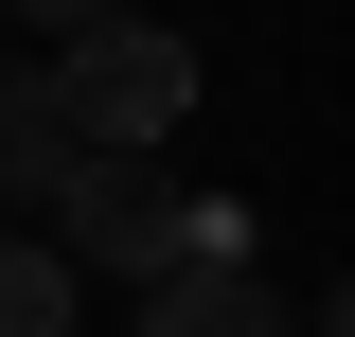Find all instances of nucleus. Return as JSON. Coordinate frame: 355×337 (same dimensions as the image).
<instances>
[{"instance_id":"nucleus-1","label":"nucleus","mask_w":355,"mask_h":337,"mask_svg":"<svg viewBox=\"0 0 355 337\" xmlns=\"http://www.w3.org/2000/svg\"><path fill=\"white\" fill-rule=\"evenodd\" d=\"M53 71H71V125L107 142V160H142V142L196 107V53H178L160 18H107V36H89V53H53Z\"/></svg>"},{"instance_id":"nucleus-5","label":"nucleus","mask_w":355,"mask_h":337,"mask_svg":"<svg viewBox=\"0 0 355 337\" xmlns=\"http://www.w3.org/2000/svg\"><path fill=\"white\" fill-rule=\"evenodd\" d=\"M18 18H36L53 53H89V36H107V18H125V0H18Z\"/></svg>"},{"instance_id":"nucleus-3","label":"nucleus","mask_w":355,"mask_h":337,"mask_svg":"<svg viewBox=\"0 0 355 337\" xmlns=\"http://www.w3.org/2000/svg\"><path fill=\"white\" fill-rule=\"evenodd\" d=\"M142 337H320V320H284V302H266V266H196V284L142 302Z\"/></svg>"},{"instance_id":"nucleus-6","label":"nucleus","mask_w":355,"mask_h":337,"mask_svg":"<svg viewBox=\"0 0 355 337\" xmlns=\"http://www.w3.org/2000/svg\"><path fill=\"white\" fill-rule=\"evenodd\" d=\"M320 337H355V284H338V302H320Z\"/></svg>"},{"instance_id":"nucleus-4","label":"nucleus","mask_w":355,"mask_h":337,"mask_svg":"<svg viewBox=\"0 0 355 337\" xmlns=\"http://www.w3.org/2000/svg\"><path fill=\"white\" fill-rule=\"evenodd\" d=\"M0 337H71V249L53 231H18V266H0Z\"/></svg>"},{"instance_id":"nucleus-2","label":"nucleus","mask_w":355,"mask_h":337,"mask_svg":"<svg viewBox=\"0 0 355 337\" xmlns=\"http://www.w3.org/2000/svg\"><path fill=\"white\" fill-rule=\"evenodd\" d=\"M0 178H18V213H36V231H71V196L107 178V142L71 125V71H53V53L0 89Z\"/></svg>"}]
</instances>
